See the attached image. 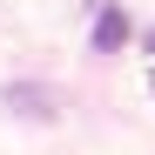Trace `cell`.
Instances as JSON below:
<instances>
[{
  "label": "cell",
  "mask_w": 155,
  "mask_h": 155,
  "mask_svg": "<svg viewBox=\"0 0 155 155\" xmlns=\"http://www.w3.org/2000/svg\"><path fill=\"white\" fill-rule=\"evenodd\" d=\"M0 101H7L20 121H54V115H61V101L47 94V88H34V81H7V94H0Z\"/></svg>",
  "instance_id": "obj_1"
},
{
  "label": "cell",
  "mask_w": 155,
  "mask_h": 155,
  "mask_svg": "<svg viewBox=\"0 0 155 155\" xmlns=\"http://www.w3.org/2000/svg\"><path fill=\"white\" fill-rule=\"evenodd\" d=\"M128 34H135V27H128V14L108 0V7L94 14V34H88V41H94V54H115V47H128Z\"/></svg>",
  "instance_id": "obj_2"
},
{
  "label": "cell",
  "mask_w": 155,
  "mask_h": 155,
  "mask_svg": "<svg viewBox=\"0 0 155 155\" xmlns=\"http://www.w3.org/2000/svg\"><path fill=\"white\" fill-rule=\"evenodd\" d=\"M142 47H148V54H155V27H142Z\"/></svg>",
  "instance_id": "obj_3"
},
{
  "label": "cell",
  "mask_w": 155,
  "mask_h": 155,
  "mask_svg": "<svg viewBox=\"0 0 155 155\" xmlns=\"http://www.w3.org/2000/svg\"><path fill=\"white\" fill-rule=\"evenodd\" d=\"M148 94H155V74H148Z\"/></svg>",
  "instance_id": "obj_4"
}]
</instances>
